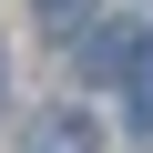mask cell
<instances>
[{"instance_id": "1", "label": "cell", "mask_w": 153, "mask_h": 153, "mask_svg": "<svg viewBox=\"0 0 153 153\" xmlns=\"http://www.w3.org/2000/svg\"><path fill=\"white\" fill-rule=\"evenodd\" d=\"M143 61H153L143 31H123V21H92V31H82V71H92V82H133Z\"/></svg>"}, {"instance_id": "2", "label": "cell", "mask_w": 153, "mask_h": 153, "mask_svg": "<svg viewBox=\"0 0 153 153\" xmlns=\"http://www.w3.org/2000/svg\"><path fill=\"white\" fill-rule=\"evenodd\" d=\"M21 153H102V133H92V112L61 102V112H41V123L21 133Z\"/></svg>"}, {"instance_id": "4", "label": "cell", "mask_w": 153, "mask_h": 153, "mask_svg": "<svg viewBox=\"0 0 153 153\" xmlns=\"http://www.w3.org/2000/svg\"><path fill=\"white\" fill-rule=\"evenodd\" d=\"M133 133H143V143H153V61H143V71H133Z\"/></svg>"}, {"instance_id": "5", "label": "cell", "mask_w": 153, "mask_h": 153, "mask_svg": "<svg viewBox=\"0 0 153 153\" xmlns=\"http://www.w3.org/2000/svg\"><path fill=\"white\" fill-rule=\"evenodd\" d=\"M0 92H10V51H0Z\"/></svg>"}, {"instance_id": "3", "label": "cell", "mask_w": 153, "mask_h": 153, "mask_svg": "<svg viewBox=\"0 0 153 153\" xmlns=\"http://www.w3.org/2000/svg\"><path fill=\"white\" fill-rule=\"evenodd\" d=\"M31 10H41V31H61V41H82V31H92V10H102V0H31Z\"/></svg>"}]
</instances>
